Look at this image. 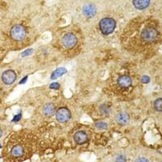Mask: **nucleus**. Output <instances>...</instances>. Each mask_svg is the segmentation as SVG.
Wrapping results in <instances>:
<instances>
[{
	"mask_svg": "<svg viewBox=\"0 0 162 162\" xmlns=\"http://www.w3.org/2000/svg\"><path fill=\"white\" fill-rule=\"evenodd\" d=\"M66 72V70L63 67H60V68H58L56 71H54L51 76V79H56L59 78L60 76H63L64 74Z\"/></svg>",
	"mask_w": 162,
	"mask_h": 162,
	"instance_id": "ddd939ff",
	"label": "nucleus"
},
{
	"mask_svg": "<svg viewBox=\"0 0 162 162\" xmlns=\"http://www.w3.org/2000/svg\"><path fill=\"white\" fill-rule=\"evenodd\" d=\"M62 42L66 48L71 49L75 47L77 44V37L75 34L71 33H66L62 39Z\"/></svg>",
	"mask_w": 162,
	"mask_h": 162,
	"instance_id": "39448f33",
	"label": "nucleus"
},
{
	"mask_svg": "<svg viewBox=\"0 0 162 162\" xmlns=\"http://www.w3.org/2000/svg\"><path fill=\"white\" fill-rule=\"evenodd\" d=\"M16 79V74L12 70H8L4 71L2 75V80L5 84L10 85L13 84Z\"/></svg>",
	"mask_w": 162,
	"mask_h": 162,
	"instance_id": "423d86ee",
	"label": "nucleus"
},
{
	"mask_svg": "<svg viewBox=\"0 0 162 162\" xmlns=\"http://www.w3.org/2000/svg\"><path fill=\"white\" fill-rule=\"evenodd\" d=\"M115 162H122V161H119V160H117V161H115Z\"/></svg>",
	"mask_w": 162,
	"mask_h": 162,
	"instance_id": "5701e85b",
	"label": "nucleus"
},
{
	"mask_svg": "<svg viewBox=\"0 0 162 162\" xmlns=\"http://www.w3.org/2000/svg\"><path fill=\"white\" fill-rule=\"evenodd\" d=\"M71 117V111L66 107H61L56 111V119L61 123L66 122Z\"/></svg>",
	"mask_w": 162,
	"mask_h": 162,
	"instance_id": "20e7f679",
	"label": "nucleus"
},
{
	"mask_svg": "<svg viewBox=\"0 0 162 162\" xmlns=\"http://www.w3.org/2000/svg\"><path fill=\"white\" fill-rule=\"evenodd\" d=\"M2 136V129L0 128V137Z\"/></svg>",
	"mask_w": 162,
	"mask_h": 162,
	"instance_id": "4be33fe9",
	"label": "nucleus"
},
{
	"mask_svg": "<svg viewBox=\"0 0 162 162\" xmlns=\"http://www.w3.org/2000/svg\"><path fill=\"white\" fill-rule=\"evenodd\" d=\"M118 84L121 88L127 89L132 84V80L131 77L128 76H122L118 79Z\"/></svg>",
	"mask_w": 162,
	"mask_h": 162,
	"instance_id": "6e6552de",
	"label": "nucleus"
},
{
	"mask_svg": "<svg viewBox=\"0 0 162 162\" xmlns=\"http://www.w3.org/2000/svg\"><path fill=\"white\" fill-rule=\"evenodd\" d=\"M117 160H119V161L122 162H125L126 161V159H125V157L123 156H118V158H117Z\"/></svg>",
	"mask_w": 162,
	"mask_h": 162,
	"instance_id": "aec40b11",
	"label": "nucleus"
},
{
	"mask_svg": "<svg viewBox=\"0 0 162 162\" xmlns=\"http://www.w3.org/2000/svg\"><path fill=\"white\" fill-rule=\"evenodd\" d=\"M50 89H58L59 88H60V85H59L58 83H53V84H50Z\"/></svg>",
	"mask_w": 162,
	"mask_h": 162,
	"instance_id": "f3484780",
	"label": "nucleus"
},
{
	"mask_svg": "<svg viewBox=\"0 0 162 162\" xmlns=\"http://www.w3.org/2000/svg\"><path fill=\"white\" fill-rule=\"evenodd\" d=\"M158 31L154 28H146L142 31L141 37L146 42H154L158 38Z\"/></svg>",
	"mask_w": 162,
	"mask_h": 162,
	"instance_id": "f03ea898",
	"label": "nucleus"
},
{
	"mask_svg": "<svg viewBox=\"0 0 162 162\" xmlns=\"http://www.w3.org/2000/svg\"><path fill=\"white\" fill-rule=\"evenodd\" d=\"M149 80V77H147V76H144V77L142 78V82H144V83H148Z\"/></svg>",
	"mask_w": 162,
	"mask_h": 162,
	"instance_id": "6ab92c4d",
	"label": "nucleus"
},
{
	"mask_svg": "<svg viewBox=\"0 0 162 162\" xmlns=\"http://www.w3.org/2000/svg\"><path fill=\"white\" fill-rule=\"evenodd\" d=\"M0 147H1V146H0Z\"/></svg>",
	"mask_w": 162,
	"mask_h": 162,
	"instance_id": "b1692460",
	"label": "nucleus"
},
{
	"mask_svg": "<svg viewBox=\"0 0 162 162\" xmlns=\"http://www.w3.org/2000/svg\"><path fill=\"white\" fill-rule=\"evenodd\" d=\"M161 162H162V161H161Z\"/></svg>",
	"mask_w": 162,
	"mask_h": 162,
	"instance_id": "393cba45",
	"label": "nucleus"
},
{
	"mask_svg": "<svg viewBox=\"0 0 162 162\" xmlns=\"http://www.w3.org/2000/svg\"><path fill=\"white\" fill-rule=\"evenodd\" d=\"M74 140L77 144H84L88 141V134L82 131H77L74 135Z\"/></svg>",
	"mask_w": 162,
	"mask_h": 162,
	"instance_id": "0eeeda50",
	"label": "nucleus"
},
{
	"mask_svg": "<svg viewBox=\"0 0 162 162\" xmlns=\"http://www.w3.org/2000/svg\"><path fill=\"white\" fill-rule=\"evenodd\" d=\"M133 5L138 10H144L150 4V0H132Z\"/></svg>",
	"mask_w": 162,
	"mask_h": 162,
	"instance_id": "9d476101",
	"label": "nucleus"
},
{
	"mask_svg": "<svg viewBox=\"0 0 162 162\" xmlns=\"http://www.w3.org/2000/svg\"><path fill=\"white\" fill-rule=\"evenodd\" d=\"M43 114L46 117L53 116L55 114V106L53 103H47L43 107Z\"/></svg>",
	"mask_w": 162,
	"mask_h": 162,
	"instance_id": "9b49d317",
	"label": "nucleus"
},
{
	"mask_svg": "<svg viewBox=\"0 0 162 162\" xmlns=\"http://www.w3.org/2000/svg\"><path fill=\"white\" fill-rule=\"evenodd\" d=\"M33 52V49H29V50H25L24 52H23V53H22V56H23V57H25V56L30 55Z\"/></svg>",
	"mask_w": 162,
	"mask_h": 162,
	"instance_id": "dca6fc26",
	"label": "nucleus"
},
{
	"mask_svg": "<svg viewBox=\"0 0 162 162\" xmlns=\"http://www.w3.org/2000/svg\"><path fill=\"white\" fill-rule=\"evenodd\" d=\"M135 162H149V161H148L146 158H144V157H139L138 159H136Z\"/></svg>",
	"mask_w": 162,
	"mask_h": 162,
	"instance_id": "a211bd4d",
	"label": "nucleus"
},
{
	"mask_svg": "<svg viewBox=\"0 0 162 162\" xmlns=\"http://www.w3.org/2000/svg\"><path fill=\"white\" fill-rule=\"evenodd\" d=\"M129 115L125 112L119 113L116 117V121L119 125H126L129 122Z\"/></svg>",
	"mask_w": 162,
	"mask_h": 162,
	"instance_id": "f8f14e48",
	"label": "nucleus"
},
{
	"mask_svg": "<svg viewBox=\"0 0 162 162\" xmlns=\"http://www.w3.org/2000/svg\"><path fill=\"white\" fill-rule=\"evenodd\" d=\"M96 7L93 4H90V3L89 4H86L83 8V13L84 14V15H86L87 17H93L94 15H96Z\"/></svg>",
	"mask_w": 162,
	"mask_h": 162,
	"instance_id": "1a4fd4ad",
	"label": "nucleus"
},
{
	"mask_svg": "<svg viewBox=\"0 0 162 162\" xmlns=\"http://www.w3.org/2000/svg\"><path fill=\"white\" fill-rule=\"evenodd\" d=\"M96 127L99 129H106L107 128V124L106 123H105V122H97L96 123Z\"/></svg>",
	"mask_w": 162,
	"mask_h": 162,
	"instance_id": "2eb2a0df",
	"label": "nucleus"
},
{
	"mask_svg": "<svg viewBox=\"0 0 162 162\" xmlns=\"http://www.w3.org/2000/svg\"><path fill=\"white\" fill-rule=\"evenodd\" d=\"M11 36L15 40H22L26 37L25 28L21 24H15L11 29Z\"/></svg>",
	"mask_w": 162,
	"mask_h": 162,
	"instance_id": "7ed1b4c3",
	"label": "nucleus"
},
{
	"mask_svg": "<svg viewBox=\"0 0 162 162\" xmlns=\"http://www.w3.org/2000/svg\"><path fill=\"white\" fill-rule=\"evenodd\" d=\"M100 30L104 35H109L114 32L116 27V22L112 18H104L99 24Z\"/></svg>",
	"mask_w": 162,
	"mask_h": 162,
	"instance_id": "f257e3e1",
	"label": "nucleus"
},
{
	"mask_svg": "<svg viewBox=\"0 0 162 162\" xmlns=\"http://www.w3.org/2000/svg\"><path fill=\"white\" fill-rule=\"evenodd\" d=\"M154 108L158 112H162V98H157L154 101Z\"/></svg>",
	"mask_w": 162,
	"mask_h": 162,
	"instance_id": "4468645a",
	"label": "nucleus"
},
{
	"mask_svg": "<svg viewBox=\"0 0 162 162\" xmlns=\"http://www.w3.org/2000/svg\"><path fill=\"white\" fill-rule=\"evenodd\" d=\"M20 117H21V114H19L18 116H15L13 119V121H19V119L20 118Z\"/></svg>",
	"mask_w": 162,
	"mask_h": 162,
	"instance_id": "412c9836",
	"label": "nucleus"
}]
</instances>
